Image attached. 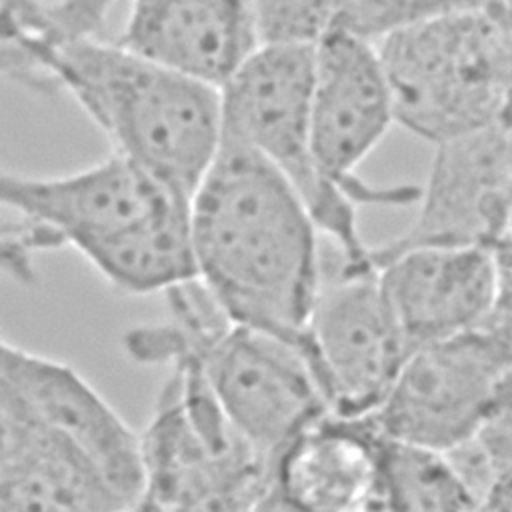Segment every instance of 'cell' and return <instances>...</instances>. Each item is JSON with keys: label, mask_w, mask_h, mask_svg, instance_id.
<instances>
[{"label": "cell", "mask_w": 512, "mask_h": 512, "mask_svg": "<svg viewBox=\"0 0 512 512\" xmlns=\"http://www.w3.org/2000/svg\"><path fill=\"white\" fill-rule=\"evenodd\" d=\"M116 0H44L38 34L32 40L2 42V74L20 82L34 60L60 44L106 38L104 28Z\"/></svg>", "instance_id": "cell-18"}, {"label": "cell", "mask_w": 512, "mask_h": 512, "mask_svg": "<svg viewBox=\"0 0 512 512\" xmlns=\"http://www.w3.org/2000/svg\"><path fill=\"white\" fill-rule=\"evenodd\" d=\"M146 510H264L274 462L232 422L200 366L180 358L140 432Z\"/></svg>", "instance_id": "cell-6"}, {"label": "cell", "mask_w": 512, "mask_h": 512, "mask_svg": "<svg viewBox=\"0 0 512 512\" xmlns=\"http://www.w3.org/2000/svg\"><path fill=\"white\" fill-rule=\"evenodd\" d=\"M314 48L258 44L220 86L222 136L266 158L300 194L322 236L362 258L372 246L358 232V204L320 170L312 148Z\"/></svg>", "instance_id": "cell-7"}, {"label": "cell", "mask_w": 512, "mask_h": 512, "mask_svg": "<svg viewBox=\"0 0 512 512\" xmlns=\"http://www.w3.org/2000/svg\"><path fill=\"white\" fill-rule=\"evenodd\" d=\"M396 124L394 100L378 44L336 26L314 48L312 148L320 170L358 206L418 200L420 188L372 186L358 166Z\"/></svg>", "instance_id": "cell-10"}, {"label": "cell", "mask_w": 512, "mask_h": 512, "mask_svg": "<svg viewBox=\"0 0 512 512\" xmlns=\"http://www.w3.org/2000/svg\"><path fill=\"white\" fill-rule=\"evenodd\" d=\"M0 392L72 438L102 470L128 508H140V432L70 364L2 342Z\"/></svg>", "instance_id": "cell-14"}, {"label": "cell", "mask_w": 512, "mask_h": 512, "mask_svg": "<svg viewBox=\"0 0 512 512\" xmlns=\"http://www.w3.org/2000/svg\"><path fill=\"white\" fill-rule=\"evenodd\" d=\"M0 198L14 214L2 230L4 266L18 278H30L34 252L62 246L124 294L196 278L190 196L118 152L60 176L4 172Z\"/></svg>", "instance_id": "cell-1"}, {"label": "cell", "mask_w": 512, "mask_h": 512, "mask_svg": "<svg viewBox=\"0 0 512 512\" xmlns=\"http://www.w3.org/2000/svg\"><path fill=\"white\" fill-rule=\"evenodd\" d=\"M22 86L68 94L112 152L190 196L222 144L220 88L166 68L106 38L42 52Z\"/></svg>", "instance_id": "cell-3"}, {"label": "cell", "mask_w": 512, "mask_h": 512, "mask_svg": "<svg viewBox=\"0 0 512 512\" xmlns=\"http://www.w3.org/2000/svg\"><path fill=\"white\" fill-rule=\"evenodd\" d=\"M510 398L512 334L482 324L412 350L374 414L388 436L450 452Z\"/></svg>", "instance_id": "cell-9"}, {"label": "cell", "mask_w": 512, "mask_h": 512, "mask_svg": "<svg viewBox=\"0 0 512 512\" xmlns=\"http://www.w3.org/2000/svg\"><path fill=\"white\" fill-rule=\"evenodd\" d=\"M386 510H466L478 500L446 450L386 434L382 450Z\"/></svg>", "instance_id": "cell-17"}, {"label": "cell", "mask_w": 512, "mask_h": 512, "mask_svg": "<svg viewBox=\"0 0 512 512\" xmlns=\"http://www.w3.org/2000/svg\"><path fill=\"white\" fill-rule=\"evenodd\" d=\"M196 278L234 320L304 350L322 232L292 184L256 150L222 136L190 198Z\"/></svg>", "instance_id": "cell-2"}, {"label": "cell", "mask_w": 512, "mask_h": 512, "mask_svg": "<svg viewBox=\"0 0 512 512\" xmlns=\"http://www.w3.org/2000/svg\"><path fill=\"white\" fill-rule=\"evenodd\" d=\"M486 4L488 0H346L338 26L378 42L398 30Z\"/></svg>", "instance_id": "cell-20"}, {"label": "cell", "mask_w": 512, "mask_h": 512, "mask_svg": "<svg viewBox=\"0 0 512 512\" xmlns=\"http://www.w3.org/2000/svg\"><path fill=\"white\" fill-rule=\"evenodd\" d=\"M386 432L376 414L324 410L276 454L264 510H386L382 450Z\"/></svg>", "instance_id": "cell-13"}, {"label": "cell", "mask_w": 512, "mask_h": 512, "mask_svg": "<svg viewBox=\"0 0 512 512\" xmlns=\"http://www.w3.org/2000/svg\"><path fill=\"white\" fill-rule=\"evenodd\" d=\"M118 42L216 88L258 48L250 0H132Z\"/></svg>", "instance_id": "cell-16"}, {"label": "cell", "mask_w": 512, "mask_h": 512, "mask_svg": "<svg viewBox=\"0 0 512 512\" xmlns=\"http://www.w3.org/2000/svg\"><path fill=\"white\" fill-rule=\"evenodd\" d=\"M486 8L512 30V0H488Z\"/></svg>", "instance_id": "cell-21"}, {"label": "cell", "mask_w": 512, "mask_h": 512, "mask_svg": "<svg viewBox=\"0 0 512 512\" xmlns=\"http://www.w3.org/2000/svg\"><path fill=\"white\" fill-rule=\"evenodd\" d=\"M416 204L412 224L380 248L492 246L506 232L512 212V122L436 144Z\"/></svg>", "instance_id": "cell-11"}, {"label": "cell", "mask_w": 512, "mask_h": 512, "mask_svg": "<svg viewBox=\"0 0 512 512\" xmlns=\"http://www.w3.org/2000/svg\"><path fill=\"white\" fill-rule=\"evenodd\" d=\"M164 296L168 318L130 328L124 352L146 366L194 360L232 422L272 462L308 420L328 410L302 346L234 322L198 278Z\"/></svg>", "instance_id": "cell-4"}, {"label": "cell", "mask_w": 512, "mask_h": 512, "mask_svg": "<svg viewBox=\"0 0 512 512\" xmlns=\"http://www.w3.org/2000/svg\"><path fill=\"white\" fill-rule=\"evenodd\" d=\"M346 0H250L258 44L316 46L332 32Z\"/></svg>", "instance_id": "cell-19"}, {"label": "cell", "mask_w": 512, "mask_h": 512, "mask_svg": "<svg viewBox=\"0 0 512 512\" xmlns=\"http://www.w3.org/2000/svg\"><path fill=\"white\" fill-rule=\"evenodd\" d=\"M396 124L434 146L512 122V30L486 6L376 42Z\"/></svg>", "instance_id": "cell-5"}, {"label": "cell", "mask_w": 512, "mask_h": 512, "mask_svg": "<svg viewBox=\"0 0 512 512\" xmlns=\"http://www.w3.org/2000/svg\"><path fill=\"white\" fill-rule=\"evenodd\" d=\"M380 284L408 346L444 340L488 322L496 302V260L484 244L372 246Z\"/></svg>", "instance_id": "cell-12"}, {"label": "cell", "mask_w": 512, "mask_h": 512, "mask_svg": "<svg viewBox=\"0 0 512 512\" xmlns=\"http://www.w3.org/2000/svg\"><path fill=\"white\" fill-rule=\"evenodd\" d=\"M0 510H128L96 462L66 434L0 392Z\"/></svg>", "instance_id": "cell-15"}, {"label": "cell", "mask_w": 512, "mask_h": 512, "mask_svg": "<svg viewBox=\"0 0 512 512\" xmlns=\"http://www.w3.org/2000/svg\"><path fill=\"white\" fill-rule=\"evenodd\" d=\"M304 354L330 410L360 416L384 402L410 350L386 302L372 248L352 258L322 236Z\"/></svg>", "instance_id": "cell-8"}]
</instances>
